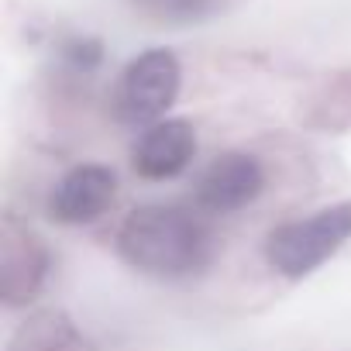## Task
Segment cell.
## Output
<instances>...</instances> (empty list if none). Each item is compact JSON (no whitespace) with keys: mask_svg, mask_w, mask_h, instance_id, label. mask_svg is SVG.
<instances>
[{"mask_svg":"<svg viewBox=\"0 0 351 351\" xmlns=\"http://www.w3.org/2000/svg\"><path fill=\"white\" fill-rule=\"evenodd\" d=\"M183 69L169 49H148L124 66L114 86V114L128 128H152L180 97Z\"/></svg>","mask_w":351,"mask_h":351,"instance_id":"3957f363","label":"cell"},{"mask_svg":"<svg viewBox=\"0 0 351 351\" xmlns=\"http://www.w3.org/2000/svg\"><path fill=\"white\" fill-rule=\"evenodd\" d=\"M49 269V255L38 245V238L14 221L4 224V241H0V289L8 303H25L38 293Z\"/></svg>","mask_w":351,"mask_h":351,"instance_id":"52a82bcc","label":"cell"},{"mask_svg":"<svg viewBox=\"0 0 351 351\" xmlns=\"http://www.w3.org/2000/svg\"><path fill=\"white\" fill-rule=\"evenodd\" d=\"M117 197V176L107 165L86 162L69 169L62 180L56 183L52 197H49V217L56 224H93L97 217H104L110 210Z\"/></svg>","mask_w":351,"mask_h":351,"instance_id":"5b68a950","label":"cell"},{"mask_svg":"<svg viewBox=\"0 0 351 351\" xmlns=\"http://www.w3.org/2000/svg\"><path fill=\"white\" fill-rule=\"evenodd\" d=\"M141 4L162 18H190V14H197L200 0H141Z\"/></svg>","mask_w":351,"mask_h":351,"instance_id":"ba28073f","label":"cell"},{"mask_svg":"<svg viewBox=\"0 0 351 351\" xmlns=\"http://www.w3.org/2000/svg\"><path fill=\"white\" fill-rule=\"evenodd\" d=\"M117 255L158 279H183L204 272L217 255V238L210 224L183 207L148 204L124 217L117 228Z\"/></svg>","mask_w":351,"mask_h":351,"instance_id":"6da1fadb","label":"cell"},{"mask_svg":"<svg viewBox=\"0 0 351 351\" xmlns=\"http://www.w3.org/2000/svg\"><path fill=\"white\" fill-rule=\"evenodd\" d=\"M265 190V169L248 152L217 155L197 180V207L207 214H238Z\"/></svg>","mask_w":351,"mask_h":351,"instance_id":"277c9868","label":"cell"},{"mask_svg":"<svg viewBox=\"0 0 351 351\" xmlns=\"http://www.w3.org/2000/svg\"><path fill=\"white\" fill-rule=\"evenodd\" d=\"M197 155V131L186 117H165L145 128L131 148V165L141 180H176Z\"/></svg>","mask_w":351,"mask_h":351,"instance_id":"8992f818","label":"cell"},{"mask_svg":"<svg viewBox=\"0 0 351 351\" xmlns=\"http://www.w3.org/2000/svg\"><path fill=\"white\" fill-rule=\"evenodd\" d=\"M348 241H351V200L272 228L265 238V262L286 279H303L317 272L330 255H337Z\"/></svg>","mask_w":351,"mask_h":351,"instance_id":"7a4b0ae2","label":"cell"}]
</instances>
